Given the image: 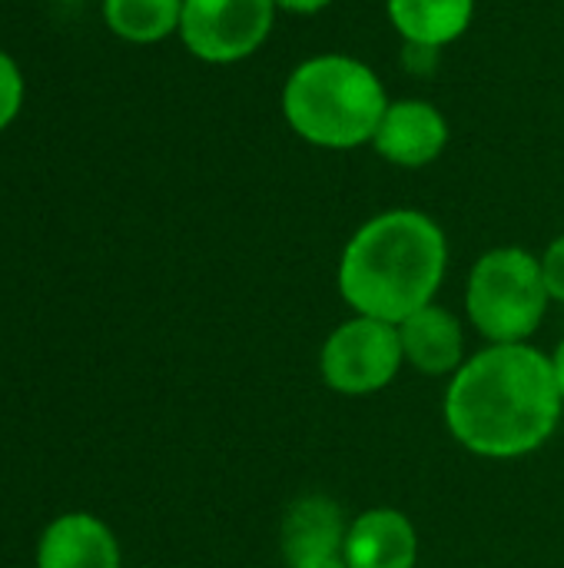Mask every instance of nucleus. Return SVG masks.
Here are the masks:
<instances>
[{"mask_svg": "<svg viewBox=\"0 0 564 568\" xmlns=\"http://www.w3.org/2000/svg\"><path fill=\"white\" fill-rule=\"evenodd\" d=\"M552 369H555V383H558V393H562V403H564V339L558 343L555 356H552Z\"/></svg>", "mask_w": 564, "mask_h": 568, "instance_id": "18", "label": "nucleus"}, {"mask_svg": "<svg viewBox=\"0 0 564 568\" xmlns=\"http://www.w3.org/2000/svg\"><path fill=\"white\" fill-rule=\"evenodd\" d=\"M349 568H412L419 559V539L399 509H369L352 519L342 546Z\"/></svg>", "mask_w": 564, "mask_h": 568, "instance_id": "9", "label": "nucleus"}, {"mask_svg": "<svg viewBox=\"0 0 564 568\" xmlns=\"http://www.w3.org/2000/svg\"><path fill=\"white\" fill-rule=\"evenodd\" d=\"M289 568H349V566H346V556H342V552H336V556H312V559L293 562Z\"/></svg>", "mask_w": 564, "mask_h": 568, "instance_id": "16", "label": "nucleus"}, {"mask_svg": "<svg viewBox=\"0 0 564 568\" xmlns=\"http://www.w3.org/2000/svg\"><path fill=\"white\" fill-rule=\"evenodd\" d=\"M445 276V236L416 210L369 220L346 246L339 293L359 313L399 326L432 303Z\"/></svg>", "mask_w": 564, "mask_h": 568, "instance_id": "2", "label": "nucleus"}, {"mask_svg": "<svg viewBox=\"0 0 564 568\" xmlns=\"http://www.w3.org/2000/svg\"><path fill=\"white\" fill-rule=\"evenodd\" d=\"M273 0H183V43L209 63L249 57L273 30Z\"/></svg>", "mask_w": 564, "mask_h": 568, "instance_id": "6", "label": "nucleus"}, {"mask_svg": "<svg viewBox=\"0 0 564 568\" xmlns=\"http://www.w3.org/2000/svg\"><path fill=\"white\" fill-rule=\"evenodd\" d=\"M273 3L283 7V10H296V13H316L326 3H332V0H273Z\"/></svg>", "mask_w": 564, "mask_h": 568, "instance_id": "17", "label": "nucleus"}, {"mask_svg": "<svg viewBox=\"0 0 564 568\" xmlns=\"http://www.w3.org/2000/svg\"><path fill=\"white\" fill-rule=\"evenodd\" d=\"M20 103H23V77L17 63L0 50V130L20 113Z\"/></svg>", "mask_w": 564, "mask_h": 568, "instance_id": "14", "label": "nucleus"}, {"mask_svg": "<svg viewBox=\"0 0 564 568\" xmlns=\"http://www.w3.org/2000/svg\"><path fill=\"white\" fill-rule=\"evenodd\" d=\"M562 419L552 356L525 346H489L462 363L445 389V426L469 453L519 459L542 449Z\"/></svg>", "mask_w": 564, "mask_h": 568, "instance_id": "1", "label": "nucleus"}, {"mask_svg": "<svg viewBox=\"0 0 564 568\" xmlns=\"http://www.w3.org/2000/svg\"><path fill=\"white\" fill-rule=\"evenodd\" d=\"M346 519L342 509L329 496H302L289 506L283 519V556L286 566L312 559V556H336L346 546Z\"/></svg>", "mask_w": 564, "mask_h": 568, "instance_id": "11", "label": "nucleus"}, {"mask_svg": "<svg viewBox=\"0 0 564 568\" xmlns=\"http://www.w3.org/2000/svg\"><path fill=\"white\" fill-rule=\"evenodd\" d=\"M37 568H120V546L96 516L66 513L43 529Z\"/></svg>", "mask_w": 564, "mask_h": 568, "instance_id": "8", "label": "nucleus"}, {"mask_svg": "<svg viewBox=\"0 0 564 568\" xmlns=\"http://www.w3.org/2000/svg\"><path fill=\"white\" fill-rule=\"evenodd\" d=\"M389 17L409 43L435 50L465 33L472 0H389Z\"/></svg>", "mask_w": 564, "mask_h": 568, "instance_id": "12", "label": "nucleus"}, {"mask_svg": "<svg viewBox=\"0 0 564 568\" xmlns=\"http://www.w3.org/2000/svg\"><path fill=\"white\" fill-rule=\"evenodd\" d=\"M399 339H402V356L425 376H449L462 369V326L459 320L429 303L409 320L399 323Z\"/></svg>", "mask_w": 564, "mask_h": 568, "instance_id": "10", "label": "nucleus"}, {"mask_svg": "<svg viewBox=\"0 0 564 568\" xmlns=\"http://www.w3.org/2000/svg\"><path fill=\"white\" fill-rule=\"evenodd\" d=\"M402 359L406 356L399 326L372 316H356L332 329L322 346L319 366L329 389L342 396H369L396 379Z\"/></svg>", "mask_w": 564, "mask_h": 568, "instance_id": "5", "label": "nucleus"}, {"mask_svg": "<svg viewBox=\"0 0 564 568\" xmlns=\"http://www.w3.org/2000/svg\"><path fill=\"white\" fill-rule=\"evenodd\" d=\"M542 273H545V286H548V296L564 303V236H558L545 256H542Z\"/></svg>", "mask_w": 564, "mask_h": 568, "instance_id": "15", "label": "nucleus"}, {"mask_svg": "<svg viewBox=\"0 0 564 568\" xmlns=\"http://www.w3.org/2000/svg\"><path fill=\"white\" fill-rule=\"evenodd\" d=\"M548 300L542 260L519 246L485 253L472 266L465 290L469 320L492 346L525 343L545 320Z\"/></svg>", "mask_w": 564, "mask_h": 568, "instance_id": "4", "label": "nucleus"}, {"mask_svg": "<svg viewBox=\"0 0 564 568\" xmlns=\"http://www.w3.org/2000/svg\"><path fill=\"white\" fill-rule=\"evenodd\" d=\"M103 13L110 30L123 40L153 43L180 27L183 0H106Z\"/></svg>", "mask_w": 564, "mask_h": 568, "instance_id": "13", "label": "nucleus"}, {"mask_svg": "<svg viewBox=\"0 0 564 568\" xmlns=\"http://www.w3.org/2000/svg\"><path fill=\"white\" fill-rule=\"evenodd\" d=\"M379 77L349 57L306 60L286 83L283 110L289 126L309 143L346 150L376 136L386 113Z\"/></svg>", "mask_w": 564, "mask_h": 568, "instance_id": "3", "label": "nucleus"}, {"mask_svg": "<svg viewBox=\"0 0 564 568\" xmlns=\"http://www.w3.org/2000/svg\"><path fill=\"white\" fill-rule=\"evenodd\" d=\"M445 140H449L445 116L425 100L389 103L379 120V130L372 136L376 150L396 166L432 163L445 150Z\"/></svg>", "mask_w": 564, "mask_h": 568, "instance_id": "7", "label": "nucleus"}]
</instances>
